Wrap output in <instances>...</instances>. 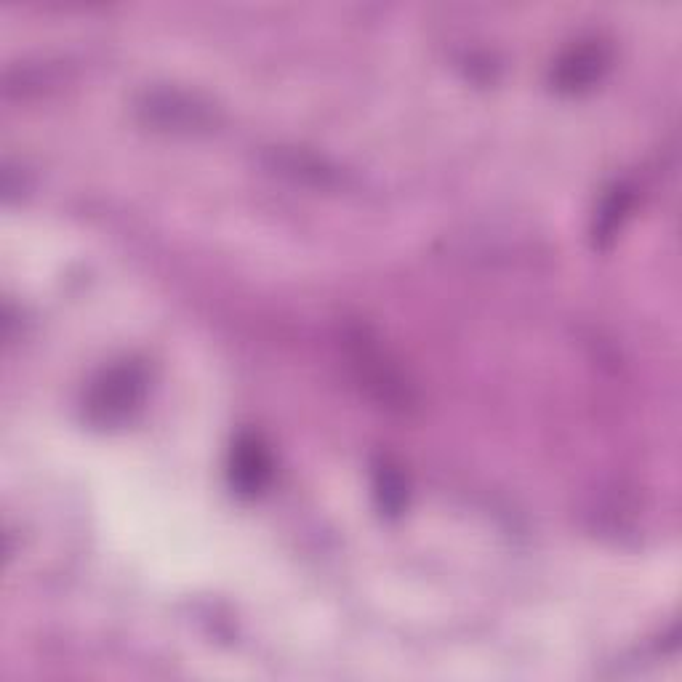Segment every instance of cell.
I'll use <instances>...</instances> for the list:
<instances>
[{"label":"cell","instance_id":"obj_1","mask_svg":"<svg viewBox=\"0 0 682 682\" xmlns=\"http://www.w3.org/2000/svg\"><path fill=\"white\" fill-rule=\"evenodd\" d=\"M142 384V373L131 365L115 368L96 384L94 395H91V408H94V413H102V419H115L136 403V397L142 395Z\"/></svg>","mask_w":682,"mask_h":682},{"label":"cell","instance_id":"obj_2","mask_svg":"<svg viewBox=\"0 0 682 682\" xmlns=\"http://www.w3.org/2000/svg\"><path fill=\"white\" fill-rule=\"evenodd\" d=\"M270 469V453L256 437H243V440L235 443V451H232V483L238 485V491H262L264 483L270 480Z\"/></svg>","mask_w":682,"mask_h":682},{"label":"cell","instance_id":"obj_3","mask_svg":"<svg viewBox=\"0 0 682 682\" xmlns=\"http://www.w3.org/2000/svg\"><path fill=\"white\" fill-rule=\"evenodd\" d=\"M600 64H603L600 48H581V51H573L571 59H565V62L560 64L557 78H560V83L568 88L584 86V83H589V80L600 72Z\"/></svg>","mask_w":682,"mask_h":682},{"label":"cell","instance_id":"obj_4","mask_svg":"<svg viewBox=\"0 0 682 682\" xmlns=\"http://www.w3.org/2000/svg\"><path fill=\"white\" fill-rule=\"evenodd\" d=\"M629 208V192L627 190H613L608 198H605L600 214H597V227H595V238L605 240L611 238L613 232L619 230L621 219L627 214Z\"/></svg>","mask_w":682,"mask_h":682},{"label":"cell","instance_id":"obj_5","mask_svg":"<svg viewBox=\"0 0 682 682\" xmlns=\"http://www.w3.org/2000/svg\"><path fill=\"white\" fill-rule=\"evenodd\" d=\"M379 477H381L379 488H381V496H384V507L397 509L405 499L403 480H400V475H397V472H392V469H387V467H381Z\"/></svg>","mask_w":682,"mask_h":682}]
</instances>
